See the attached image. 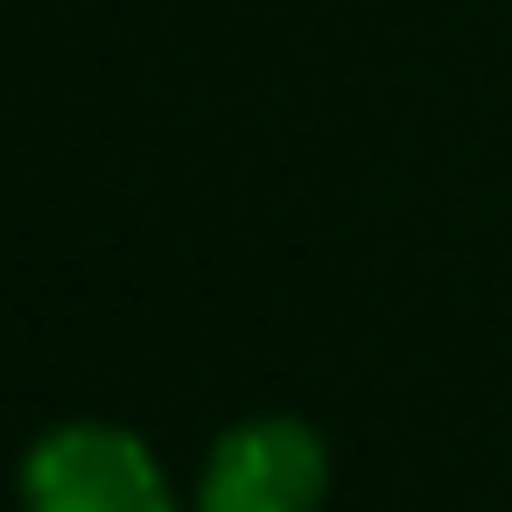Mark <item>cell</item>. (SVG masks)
Segmentation results:
<instances>
[{
    "label": "cell",
    "mask_w": 512,
    "mask_h": 512,
    "mask_svg": "<svg viewBox=\"0 0 512 512\" xmlns=\"http://www.w3.org/2000/svg\"><path fill=\"white\" fill-rule=\"evenodd\" d=\"M323 477V442L302 421H253L218 442L204 512H316Z\"/></svg>",
    "instance_id": "2"
},
{
    "label": "cell",
    "mask_w": 512,
    "mask_h": 512,
    "mask_svg": "<svg viewBox=\"0 0 512 512\" xmlns=\"http://www.w3.org/2000/svg\"><path fill=\"white\" fill-rule=\"evenodd\" d=\"M29 512H169V491L134 435L64 428L29 456Z\"/></svg>",
    "instance_id": "1"
}]
</instances>
